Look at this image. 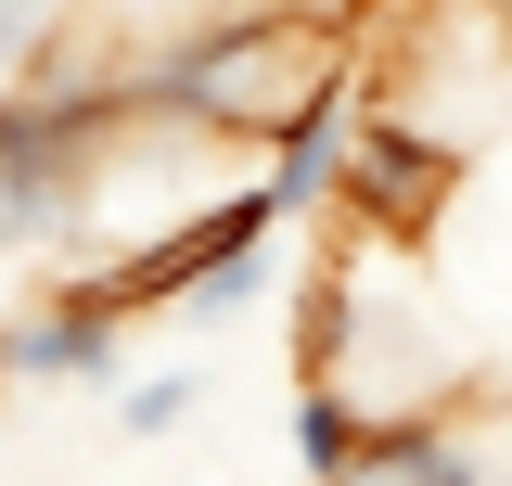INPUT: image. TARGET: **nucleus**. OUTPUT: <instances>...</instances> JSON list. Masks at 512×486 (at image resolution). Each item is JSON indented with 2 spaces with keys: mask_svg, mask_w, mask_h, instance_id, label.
Instances as JSON below:
<instances>
[{
  "mask_svg": "<svg viewBox=\"0 0 512 486\" xmlns=\"http://www.w3.org/2000/svg\"><path fill=\"white\" fill-rule=\"evenodd\" d=\"M487 13H500V39H512V0H487Z\"/></svg>",
  "mask_w": 512,
  "mask_h": 486,
  "instance_id": "obj_9",
  "label": "nucleus"
},
{
  "mask_svg": "<svg viewBox=\"0 0 512 486\" xmlns=\"http://www.w3.org/2000/svg\"><path fill=\"white\" fill-rule=\"evenodd\" d=\"M269 256H282V231H231V243L180 282V320H244V307L269 295Z\"/></svg>",
  "mask_w": 512,
  "mask_h": 486,
  "instance_id": "obj_6",
  "label": "nucleus"
},
{
  "mask_svg": "<svg viewBox=\"0 0 512 486\" xmlns=\"http://www.w3.org/2000/svg\"><path fill=\"white\" fill-rule=\"evenodd\" d=\"M295 13H320V26H346V13H372V0H295Z\"/></svg>",
  "mask_w": 512,
  "mask_h": 486,
  "instance_id": "obj_8",
  "label": "nucleus"
},
{
  "mask_svg": "<svg viewBox=\"0 0 512 486\" xmlns=\"http://www.w3.org/2000/svg\"><path fill=\"white\" fill-rule=\"evenodd\" d=\"M448 192H461V141H423V128H359V141H346L333 205H346V231H359V243H423V218H436Z\"/></svg>",
  "mask_w": 512,
  "mask_h": 486,
  "instance_id": "obj_2",
  "label": "nucleus"
},
{
  "mask_svg": "<svg viewBox=\"0 0 512 486\" xmlns=\"http://www.w3.org/2000/svg\"><path fill=\"white\" fill-rule=\"evenodd\" d=\"M359 435H372V410H359L333 371H308V384H295V474L346 486V474H359Z\"/></svg>",
  "mask_w": 512,
  "mask_h": 486,
  "instance_id": "obj_5",
  "label": "nucleus"
},
{
  "mask_svg": "<svg viewBox=\"0 0 512 486\" xmlns=\"http://www.w3.org/2000/svg\"><path fill=\"white\" fill-rule=\"evenodd\" d=\"M320 39H333L320 13H205V26H167V39L116 52V77H128V116L141 128H192V141H244L256 128L269 141L308 90L346 77Z\"/></svg>",
  "mask_w": 512,
  "mask_h": 486,
  "instance_id": "obj_1",
  "label": "nucleus"
},
{
  "mask_svg": "<svg viewBox=\"0 0 512 486\" xmlns=\"http://www.w3.org/2000/svg\"><path fill=\"white\" fill-rule=\"evenodd\" d=\"M192 397H205L192 371H141V384H116V423L154 448V435H180V423H192Z\"/></svg>",
  "mask_w": 512,
  "mask_h": 486,
  "instance_id": "obj_7",
  "label": "nucleus"
},
{
  "mask_svg": "<svg viewBox=\"0 0 512 486\" xmlns=\"http://www.w3.org/2000/svg\"><path fill=\"white\" fill-rule=\"evenodd\" d=\"M346 141H359V116H346V77H333V90H308L295 116L269 128V167H256V180H269V205H282V218L333 205V180H346Z\"/></svg>",
  "mask_w": 512,
  "mask_h": 486,
  "instance_id": "obj_4",
  "label": "nucleus"
},
{
  "mask_svg": "<svg viewBox=\"0 0 512 486\" xmlns=\"http://www.w3.org/2000/svg\"><path fill=\"white\" fill-rule=\"evenodd\" d=\"M116 307L90 295L77 269H52V295L26 307V320H0V371H26V384H90V397H116L128 359H116Z\"/></svg>",
  "mask_w": 512,
  "mask_h": 486,
  "instance_id": "obj_3",
  "label": "nucleus"
}]
</instances>
